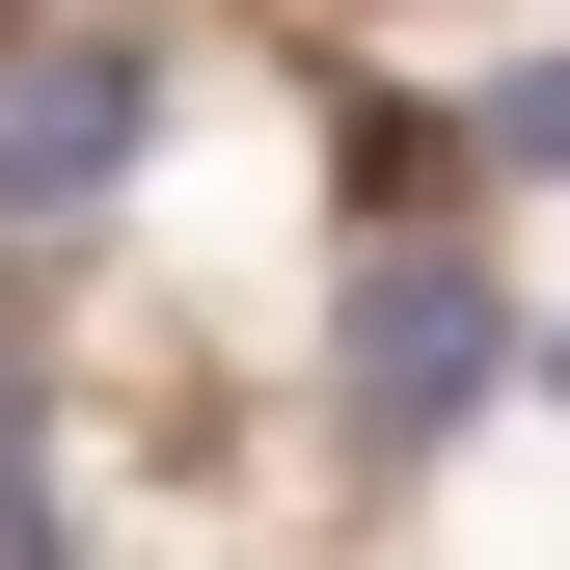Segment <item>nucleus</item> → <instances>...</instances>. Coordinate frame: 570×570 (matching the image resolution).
<instances>
[{
  "instance_id": "1",
  "label": "nucleus",
  "mask_w": 570,
  "mask_h": 570,
  "mask_svg": "<svg viewBox=\"0 0 570 570\" xmlns=\"http://www.w3.org/2000/svg\"><path fill=\"white\" fill-rule=\"evenodd\" d=\"M489 353H517V326H489V272L381 218V245H353V326H326V407H353V462H435L462 407H489Z\"/></svg>"
},
{
  "instance_id": "2",
  "label": "nucleus",
  "mask_w": 570,
  "mask_h": 570,
  "mask_svg": "<svg viewBox=\"0 0 570 570\" xmlns=\"http://www.w3.org/2000/svg\"><path fill=\"white\" fill-rule=\"evenodd\" d=\"M136 136H164V82H136L109 28H82V55H28V82H0V218H82Z\"/></svg>"
},
{
  "instance_id": "3",
  "label": "nucleus",
  "mask_w": 570,
  "mask_h": 570,
  "mask_svg": "<svg viewBox=\"0 0 570 570\" xmlns=\"http://www.w3.org/2000/svg\"><path fill=\"white\" fill-rule=\"evenodd\" d=\"M0 543H55V435H28V353H0Z\"/></svg>"
},
{
  "instance_id": "4",
  "label": "nucleus",
  "mask_w": 570,
  "mask_h": 570,
  "mask_svg": "<svg viewBox=\"0 0 570 570\" xmlns=\"http://www.w3.org/2000/svg\"><path fill=\"white\" fill-rule=\"evenodd\" d=\"M489 164H570V55H517V82H489Z\"/></svg>"
}]
</instances>
